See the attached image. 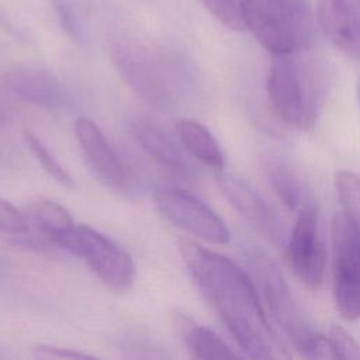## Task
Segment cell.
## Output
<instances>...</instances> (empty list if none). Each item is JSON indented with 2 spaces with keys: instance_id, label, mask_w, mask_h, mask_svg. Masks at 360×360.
I'll return each mask as SVG.
<instances>
[{
  "instance_id": "19",
  "label": "cell",
  "mask_w": 360,
  "mask_h": 360,
  "mask_svg": "<svg viewBox=\"0 0 360 360\" xmlns=\"http://www.w3.org/2000/svg\"><path fill=\"white\" fill-rule=\"evenodd\" d=\"M335 187L340 211L360 226V176L350 170H340L336 173Z\"/></svg>"
},
{
  "instance_id": "8",
  "label": "cell",
  "mask_w": 360,
  "mask_h": 360,
  "mask_svg": "<svg viewBox=\"0 0 360 360\" xmlns=\"http://www.w3.org/2000/svg\"><path fill=\"white\" fill-rule=\"evenodd\" d=\"M153 201L159 212L180 229L212 245L228 243L231 233L225 222L191 193L162 187L153 193Z\"/></svg>"
},
{
  "instance_id": "25",
  "label": "cell",
  "mask_w": 360,
  "mask_h": 360,
  "mask_svg": "<svg viewBox=\"0 0 360 360\" xmlns=\"http://www.w3.org/2000/svg\"><path fill=\"white\" fill-rule=\"evenodd\" d=\"M34 356L38 359H93V356L80 353L72 349L65 347H56V346H48V345H39L34 349Z\"/></svg>"
},
{
  "instance_id": "6",
  "label": "cell",
  "mask_w": 360,
  "mask_h": 360,
  "mask_svg": "<svg viewBox=\"0 0 360 360\" xmlns=\"http://www.w3.org/2000/svg\"><path fill=\"white\" fill-rule=\"evenodd\" d=\"M110 55L121 77L146 103L162 110L174 105L173 77L159 56L131 42H115Z\"/></svg>"
},
{
  "instance_id": "16",
  "label": "cell",
  "mask_w": 360,
  "mask_h": 360,
  "mask_svg": "<svg viewBox=\"0 0 360 360\" xmlns=\"http://www.w3.org/2000/svg\"><path fill=\"white\" fill-rule=\"evenodd\" d=\"M174 329L186 347L198 359H235L239 357L211 329L195 323L183 314L174 315Z\"/></svg>"
},
{
  "instance_id": "3",
  "label": "cell",
  "mask_w": 360,
  "mask_h": 360,
  "mask_svg": "<svg viewBox=\"0 0 360 360\" xmlns=\"http://www.w3.org/2000/svg\"><path fill=\"white\" fill-rule=\"evenodd\" d=\"M249 259L273 319L291 340L295 350L309 359H333L328 338L316 330L294 298L278 266L260 250L252 252Z\"/></svg>"
},
{
  "instance_id": "5",
  "label": "cell",
  "mask_w": 360,
  "mask_h": 360,
  "mask_svg": "<svg viewBox=\"0 0 360 360\" xmlns=\"http://www.w3.org/2000/svg\"><path fill=\"white\" fill-rule=\"evenodd\" d=\"M55 245L80 257L112 291L124 292L135 278V264L131 255L105 235L87 225H76L52 235Z\"/></svg>"
},
{
  "instance_id": "11",
  "label": "cell",
  "mask_w": 360,
  "mask_h": 360,
  "mask_svg": "<svg viewBox=\"0 0 360 360\" xmlns=\"http://www.w3.org/2000/svg\"><path fill=\"white\" fill-rule=\"evenodd\" d=\"M75 136L89 165L100 180L117 191L125 190V167L107 142L98 125L87 117H79L75 122Z\"/></svg>"
},
{
  "instance_id": "12",
  "label": "cell",
  "mask_w": 360,
  "mask_h": 360,
  "mask_svg": "<svg viewBox=\"0 0 360 360\" xmlns=\"http://www.w3.org/2000/svg\"><path fill=\"white\" fill-rule=\"evenodd\" d=\"M318 20L329 41L360 62V0H319Z\"/></svg>"
},
{
  "instance_id": "7",
  "label": "cell",
  "mask_w": 360,
  "mask_h": 360,
  "mask_svg": "<svg viewBox=\"0 0 360 360\" xmlns=\"http://www.w3.org/2000/svg\"><path fill=\"white\" fill-rule=\"evenodd\" d=\"M333 298L347 321L360 318V226L342 211L332 219Z\"/></svg>"
},
{
  "instance_id": "9",
  "label": "cell",
  "mask_w": 360,
  "mask_h": 360,
  "mask_svg": "<svg viewBox=\"0 0 360 360\" xmlns=\"http://www.w3.org/2000/svg\"><path fill=\"white\" fill-rule=\"evenodd\" d=\"M294 229L287 239V260L294 274L309 288H318L325 276L326 253L319 236L318 211L307 200L300 208Z\"/></svg>"
},
{
  "instance_id": "23",
  "label": "cell",
  "mask_w": 360,
  "mask_h": 360,
  "mask_svg": "<svg viewBox=\"0 0 360 360\" xmlns=\"http://www.w3.org/2000/svg\"><path fill=\"white\" fill-rule=\"evenodd\" d=\"M28 221L24 212L18 211L8 201L0 198V231L7 233H25L28 231Z\"/></svg>"
},
{
  "instance_id": "21",
  "label": "cell",
  "mask_w": 360,
  "mask_h": 360,
  "mask_svg": "<svg viewBox=\"0 0 360 360\" xmlns=\"http://www.w3.org/2000/svg\"><path fill=\"white\" fill-rule=\"evenodd\" d=\"M210 13L231 30H243L242 0H201Z\"/></svg>"
},
{
  "instance_id": "26",
  "label": "cell",
  "mask_w": 360,
  "mask_h": 360,
  "mask_svg": "<svg viewBox=\"0 0 360 360\" xmlns=\"http://www.w3.org/2000/svg\"><path fill=\"white\" fill-rule=\"evenodd\" d=\"M4 108H3V105H1V103H0V122H3V120H4Z\"/></svg>"
},
{
  "instance_id": "24",
  "label": "cell",
  "mask_w": 360,
  "mask_h": 360,
  "mask_svg": "<svg viewBox=\"0 0 360 360\" xmlns=\"http://www.w3.org/2000/svg\"><path fill=\"white\" fill-rule=\"evenodd\" d=\"M53 7H55V11L58 14V18H59V22H60L63 31L70 38L79 39L82 30H80L79 20H77L72 6L66 0H53Z\"/></svg>"
},
{
  "instance_id": "2",
  "label": "cell",
  "mask_w": 360,
  "mask_h": 360,
  "mask_svg": "<svg viewBox=\"0 0 360 360\" xmlns=\"http://www.w3.org/2000/svg\"><path fill=\"white\" fill-rule=\"evenodd\" d=\"M292 55H274L266 90L274 114L297 129L316 125L323 98V77L314 63H300Z\"/></svg>"
},
{
  "instance_id": "10",
  "label": "cell",
  "mask_w": 360,
  "mask_h": 360,
  "mask_svg": "<svg viewBox=\"0 0 360 360\" xmlns=\"http://www.w3.org/2000/svg\"><path fill=\"white\" fill-rule=\"evenodd\" d=\"M217 183L229 204L262 238L270 243L284 245L283 222L273 207L245 180L219 170Z\"/></svg>"
},
{
  "instance_id": "4",
  "label": "cell",
  "mask_w": 360,
  "mask_h": 360,
  "mask_svg": "<svg viewBox=\"0 0 360 360\" xmlns=\"http://www.w3.org/2000/svg\"><path fill=\"white\" fill-rule=\"evenodd\" d=\"M243 25L274 55H294L309 46L314 17L307 0H242Z\"/></svg>"
},
{
  "instance_id": "1",
  "label": "cell",
  "mask_w": 360,
  "mask_h": 360,
  "mask_svg": "<svg viewBox=\"0 0 360 360\" xmlns=\"http://www.w3.org/2000/svg\"><path fill=\"white\" fill-rule=\"evenodd\" d=\"M177 248L197 288L248 356H290L267 319L253 281L235 262L188 238H180Z\"/></svg>"
},
{
  "instance_id": "18",
  "label": "cell",
  "mask_w": 360,
  "mask_h": 360,
  "mask_svg": "<svg viewBox=\"0 0 360 360\" xmlns=\"http://www.w3.org/2000/svg\"><path fill=\"white\" fill-rule=\"evenodd\" d=\"M24 215L28 224L35 225L48 238L75 224L63 205L45 197L31 198L24 207Z\"/></svg>"
},
{
  "instance_id": "13",
  "label": "cell",
  "mask_w": 360,
  "mask_h": 360,
  "mask_svg": "<svg viewBox=\"0 0 360 360\" xmlns=\"http://www.w3.org/2000/svg\"><path fill=\"white\" fill-rule=\"evenodd\" d=\"M4 83L18 98L48 108L63 104L65 93L58 79L46 70L18 66L4 75Z\"/></svg>"
},
{
  "instance_id": "17",
  "label": "cell",
  "mask_w": 360,
  "mask_h": 360,
  "mask_svg": "<svg viewBox=\"0 0 360 360\" xmlns=\"http://www.w3.org/2000/svg\"><path fill=\"white\" fill-rule=\"evenodd\" d=\"M262 170L269 186L284 205L295 210L307 201L300 179L283 159L274 156L264 158Z\"/></svg>"
},
{
  "instance_id": "27",
  "label": "cell",
  "mask_w": 360,
  "mask_h": 360,
  "mask_svg": "<svg viewBox=\"0 0 360 360\" xmlns=\"http://www.w3.org/2000/svg\"><path fill=\"white\" fill-rule=\"evenodd\" d=\"M357 97H359V103H360V79L357 82Z\"/></svg>"
},
{
  "instance_id": "15",
  "label": "cell",
  "mask_w": 360,
  "mask_h": 360,
  "mask_svg": "<svg viewBox=\"0 0 360 360\" xmlns=\"http://www.w3.org/2000/svg\"><path fill=\"white\" fill-rule=\"evenodd\" d=\"M174 129L179 142L191 156L218 172L224 169V152L208 128L198 121L179 118L174 122Z\"/></svg>"
},
{
  "instance_id": "22",
  "label": "cell",
  "mask_w": 360,
  "mask_h": 360,
  "mask_svg": "<svg viewBox=\"0 0 360 360\" xmlns=\"http://www.w3.org/2000/svg\"><path fill=\"white\" fill-rule=\"evenodd\" d=\"M328 340L333 359L360 360V343L340 325H333L330 328Z\"/></svg>"
},
{
  "instance_id": "20",
  "label": "cell",
  "mask_w": 360,
  "mask_h": 360,
  "mask_svg": "<svg viewBox=\"0 0 360 360\" xmlns=\"http://www.w3.org/2000/svg\"><path fill=\"white\" fill-rule=\"evenodd\" d=\"M24 138L27 145L30 146L31 152L37 158V160L41 163L44 170L53 177L58 183H60L65 187H73L75 181L70 177V174L66 172V169L52 156V153L46 149V146L41 142V139L31 131L24 132Z\"/></svg>"
},
{
  "instance_id": "14",
  "label": "cell",
  "mask_w": 360,
  "mask_h": 360,
  "mask_svg": "<svg viewBox=\"0 0 360 360\" xmlns=\"http://www.w3.org/2000/svg\"><path fill=\"white\" fill-rule=\"evenodd\" d=\"M132 132L141 148L162 167L177 176H190L191 169L186 156L158 124L141 118L134 122Z\"/></svg>"
}]
</instances>
